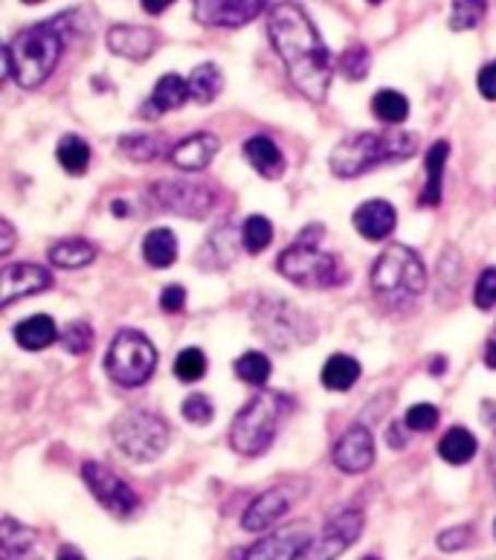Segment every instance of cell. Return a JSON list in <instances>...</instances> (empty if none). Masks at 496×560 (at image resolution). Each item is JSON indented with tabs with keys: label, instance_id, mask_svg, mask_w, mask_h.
Wrapping results in <instances>:
<instances>
[{
	"label": "cell",
	"instance_id": "21",
	"mask_svg": "<svg viewBox=\"0 0 496 560\" xmlns=\"http://www.w3.org/2000/svg\"><path fill=\"white\" fill-rule=\"evenodd\" d=\"M186 100H192V96H189V82L180 79L177 73H166L161 82L154 84L152 96H149V102L143 105V117L145 119L163 117V114H168V110L186 105Z\"/></svg>",
	"mask_w": 496,
	"mask_h": 560
},
{
	"label": "cell",
	"instance_id": "25",
	"mask_svg": "<svg viewBox=\"0 0 496 560\" xmlns=\"http://www.w3.org/2000/svg\"><path fill=\"white\" fill-rule=\"evenodd\" d=\"M320 381L326 389L331 393H345V389H352L357 381H361V363L349 354H331L326 363H322Z\"/></svg>",
	"mask_w": 496,
	"mask_h": 560
},
{
	"label": "cell",
	"instance_id": "53",
	"mask_svg": "<svg viewBox=\"0 0 496 560\" xmlns=\"http://www.w3.org/2000/svg\"><path fill=\"white\" fill-rule=\"evenodd\" d=\"M59 560H87L82 552H79L76 546H61L59 549Z\"/></svg>",
	"mask_w": 496,
	"mask_h": 560
},
{
	"label": "cell",
	"instance_id": "51",
	"mask_svg": "<svg viewBox=\"0 0 496 560\" xmlns=\"http://www.w3.org/2000/svg\"><path fill=\"white\" fill-rule=\"evenodd\" d=\"M482 419L496 433V401H482Z\"/></svg>",
	"mask_w": 496,
	"mask_h": 560
},
{
	"label": "cell",
	"instance_id": "5",
	"mask_svg": "<svg viewBox=\"0 0 496 560\" xmlns=\"http://www.w3.org/2000/svg\"><path fill=\"white\" fill-rule=\"evenodd\" d=\"M369 282L371 291L378 293L380 300L404 305V302H413L415 296L424 293L427 270H424L418 253L410 250L406 244H389L371 265Z\"/></svg>",
	"mask_w": 496,
	"mask_h": 560
},
{
	"label": "cell",
	"instance_id": "17",
	"mask_svg": "<svg viewBox=\"0 0 496 560\" xmlns=\"http://www.w3.org/2000/svg\"><path fill=\"white\" fill-rule=\"evenodd\" d=\"M157 44H161V35L149 26L117 24L108 33V50L128 61H145L157 50Z\"/></svg>",
	"mask_w": 496,
	"mask_h": 560
},
{
	"label": "cell",
	"instance_id": "22",
	"mask_svg": "<svg viewBox=\"0 0 496 560\" xmlns=\"http://www.w3.org/2000/svg\"><path fill=\"white\" fill-rule=\"evenodd\" d=\"M245 158L264 180H279L285 175V158L270 137L256 135L245 142Z\"/></svg>",
	"mask_w": 496,
	"mask_h": 560
},
{
	"label": "cell",
	"instance_id": "18",
	"mask_svg": "<svg viewBox=\"0 0 496 560\" xmlns=\"http://www.w3.org/2000/svg\"><path fill=\"white\" fill-rule=\"evenodd\" d=\"M287 509H291V497H287L285 488H270L247 505V511L241 514V528L245 532H268L285 517Z\"/></svg>",
	"mask_w": 496,
	"mask_h": 560
},
{
	"label": "cell",
	"instance_id": "38",
	"mask_svg": "<svg viewBox=\"0 0 496 560\" xmlns=\"http://www.w3.org/2000/svg\"><path fill=\"white\" fill-rule=\"evenodd\" d=\"M336 68H340V73H343L345 79L361 82V79H366V73H369L371 68V52L366 50V44H352L349 50H343L340 61H336Z\"/></svg>",
	"mask_w": 496,
	"mask_h": 560
},
{
	"label": "cell",
	"instance_id": "37",
	"mask_svg": "<svg viewBox=\"0 0 496 560\" xmlns=\"http://www.w3.org/2000/svg\"><path fill=\"white\" fill-rule=\"evenodd\" d=\"M270 242H273V224L264 215H250L241 224V244L247 253L268 250Z\"/></svg>",
	"mask_w": 496,
	"mask_h": 560
},
{
	"label": "cell",
	"instance_id": "52",
	"mask_svg": "<svg viewBox=\"0 0 496 560\" xmlns=\"http://www.w3.org/2000/svg\"><path fill=\"white\" fill-rule=\"evenodd\" d=\"M485 366L494 369L496 372V335L491 337L488 343H485Z\"/></svg>",
	"mask_w": 496,
	"mask_h": 560
},
{
	"label": "cell",
	"instance_id": "8",
	"mask_svg": "<svg viewBox=\"0 0 496 560\" xmlns=\"http://www.w3.org/2000/svg\"><path fill=\"white\" fill-rule=\"evenodd\" d=\"M105 366H108V375L114 384L134 389V386H143L154 375L157 349H154L149 337L134 331V328H122L110 343Z\"/></svg>",
	"mask_w": 496,
	"mask_h": 560
},
{
	"label": "cell",
	"instance_id": "14",
	"mask_svg": "<svg viewBox=\"0 0 496 560\" xmlns=\"http://www.w3.org/2000/svg\"><path fill=\"white\" fill-rule=\"evenodd\" d=\"M0 279H3V284H0V308H9L12 302L47 291L52 284L50 273L38 268V265H29V261L7 265L0 270Z\"/></svg>",
	"mask_w": 496,
	"mask_h": 560
},
{
	"label": "cell",
	"instance_id": "30",
	"mask_svg": "<svg viewBox=\"0 0 496 560\" xmlns=\"http://www.w3.org/2000/svg\"><path fill=\"white\" fill-rule=\"evenodd\" d=\"M96 259V247L91 242H84V238H64V242L52 244L50 250V261L56 268L73 270V268H84V265H91Z\"/></svg>",
	"mask_w": 496,
	"mask_h": 560
},
{
	"label": "cell",
	"instance_id": "42",
	"mask_svg": "<svg viewBox=\"0 0 496 560\" xmlns=\"http://www.w3.org/2000/svg\"><path fill=\"white\" fill-rule=\"evenodd\" d=\"M404 424L413 430V433H429V430H436L438 424V410L433 404H415L406 410Z\"/></svg>",
	"mask_w": 496,
	"mask_h": 560
},
{
	"label": "cell",
	"instance_id": "12",
	"mask_svg": "<svg viewBox=\"0 0 496 560\" xmlns=\"http://www.w3.org/2000/svg\"><path fill=\"white\" fill-rule=\"evenodd\" d=\"M270 0H194V18L203 26L236 30L261 15Z\"/></svg>",
	"mask_w": 496,
	"mask_h": 560
},
{
	"label": "cell",
	"instance_id": "36",
	"mask_svg": "<svg viewBox=\"0 0 496 560\" xmlns=\"http://www.w3.org/2000/svg\"><path fill=\"white\" fill-rule=\"evenodd\" d=\"M488 15V0H453V12H450V26L456 33L464 30H476L482 18Z\"/></svg>",
	"mask_w": 496,
	"mask_h": 560
},
{
	"label": "cell",
	"instance_id": "55",
	"mask_svg": "<svg viewBox=\"0 0 496 560\" xmlns=\"http://www.w3.org/2000/svg\"><path fill=\"white\" fill-rule=\"evenodd\" d=\"M110 212H114V215H126V201H114V207H110Z\"/></svg>",
	"mask_w": 496,
	"mask_h": 560
},
{
	"label": "cell",
	"instance_id": "6",
	"mask_svg": "<svg viewBox=\"0 0 496 560\" xmlns=\"http://www.w3.org/2000/svg\"><path fill=\"white\" fill-rule=\"evenodd\" d=\"M320 235V226L311 224V230L299 235V242L282 250L276 268L287 282L299 284V288H334V284L343 282L345 270L340 268L336 256L320 250V244H317Z\"/></svg>",
	"mask_w": 496,
	"mask_h": 560
},
{
	"label": "cell",
	"instance_id": "40",
	"mask_svg": "<svg viewBox=\"0 0 496 560\" xmlns=\"http://www.w3.org/2000/svg\"><path fill=\"white\" fill-rule=\"evenodd\" d=\"M61 343L70 354H87L93 346V328L87 319H73L68 323V328L61 331Z\"/></svg>",
	"mask_w": 496,
	"mask_h": 560
},
{
	"label": "cell",
	"instance_id": "39",
	"mask_svg": "<svg viewBox=\"0 0 496 560\" xmlns=\"http://www.w3.org/2000/svg\"><path fill=\"white\" fill-rule=\"evenodd\" d=\"M175 375L184 384H194L206 375V354L201 349H184L175 360Z\"/></svg>",
	"mask_w": 496,
	"mask_h": 560
},
{
	"label": "cell",
	"instance_id": "13",
	"mask_svg": "<svg viewBox=\"0 0 496 560\" xmlns=\"http://www.w3.org/2000/svg\"><path fill=\"white\" fill-rule=\"evenodd\" d=\"M311 540V532L305 526H285L252 544L241 560H299Z\"/></svg>",
	"mask_w": 496,
	"mask_h": 560
},
{
	"label": "cell",
	"instance_id": "16",
	"mask_svg": "<svg viewBox=\"0 0 496 560\" xmlns=\"http://www.w3.org/2000/svg\"><path fill=\"white\" fill-rule=\"evenodd\" d=\"M256 326L273 340V346H287L303 335V317L285 302H264L261 311H256Z\"/></svg>",
	"mask_w": 496,
	"mask_h": 560
},
{
	"label": "cell",
	"instance_id": "46",
	"mask_svg": "<svg viewBox=\"0 0 496 560\" xmlns=\"http://www.w3.org/2000/svg\"><path fill=\"white\" fill-rule=\"evenodd\" d=\"M161 308L168 314H180L186 308V291L180 284H168L161 291Z\"/></svg>",
	"mask_w": 496,
	"mask_h": 560
},
{
	"label": "cell",
	"instance_id": "35",
	"mask_svg": "<svg viewBox=\"0 0 496 560\" xmlns=\"http://www.w3.org/2000/svg\"><path fill=\"white\" fill-rule=\"evenodd\" d=\"M238 381H245L250 386H264L270 381V360L261 351H245L236 360Z\"/></svg>",
	"mask_w": 496,
	"mask_h": 560
},
{
	"label": "cell",
	"instance_id": "23",
	"mask_svg": "<svg viewBox=\"0 0 496 560\" xmlns=\"http://www.w3.org/2000/svg\"><path fill=\"white\" fill-rule=\"evenodd\" d=\"M447 154H450V142L438 140L429 145L427 160H424V166H427V184H424V189H421L418 195L421 207H438V203H441V184H445Z\"/></svg>",
	"mask_w": 496,
	"mask_h": 560
},
{
	"label": "cell",
	"instance_id": "50",
	"mask_svg": "<svg viewBox=\"0 0 496 560\" xmlns=\"http://www.w3.org/2000/svg\"><path fill=\"white\" fill-rule=\"evenodd\" d=\"M172 3H175V0H143V9L149 15H161V12H166Z\"/></svg>",
	"mask_w": 496,
	"mask_h": 560
},
{
	"label": "cell",
	"instance_id": "32",
	"mask_svg": "<svg viewBox=\"0 0 496 560\" xmlns=\"http://www.w3.org/2000/svg\"><path fill=\"white\" fill-rule=\"evenodd\" d=\"M56 158H59L64 172H70V175H84L87 166H91V145L79 135H64L59 140Z\"/></svg>",
	"mask_w": 496,
	"mask_h": 560
},
{
	"label": "cell",
	"instance_id": "15",
	"mask_svg": "<svg viewBox=\"0 0 496 560\" xmlns=\"http://www.w3.org/2000/svg\"><path fill=\"white\" fill-rule=\"evenodd\" d=\"M331 459H334V465L343 474H363V470H369L371 462H375V439H371L369 427H349L340 435V442L334 444Z\"/></svg>",
	"mask_w": 496,
	"mask_h": 560
},
{
	"label": "cell",
	"instance_id": "49",
	"mask_svg": "<svg viewBox=\"0 0 496 560\" xmlns=\"http://www.w3.org/2000/svg\"><path fill=\"white\" fill-rule=\"evenodd\" d=\"M12 247H15V230H12V224L3 218V221H0V256L12 253Z\"/></svg>",
	"mask_w": 496,
	"mask_h": 560
},
{
	"label": "cell",
	"instance_id": "29",
	"mask_svg": "<svg viewBox=\"0 0 496 560\" xmlns=\"http://www.w3.org/2000/svg\"><path fill=\"white\" fill-rule=\"evenodd\" d=\"M143 259L152 265V268H172L177 261V238L172 230L166 226H157L152 233L145 235L143 242Z\"/></svg>",
	"mask_w": 496,
	"mask_h": 560
},
{
	"label": "cell",
	"instance_id": "3",
	"mask_svg": "<svg viewBox=\"0 0 496 560\" xmlns=\"http://www.w3.org/2000/svg\"><path fill=\"white\" fill-rule=\"evenodd\" d=\"M415 151H418V137L410 135V131H392V135L361 131V135L336 142L329 158V166L336 177L352 180V177L366 175V172L383 166V163L410 160Z\"/></svg>",
	"mask_w": 496,
	"mask_h": 560
},
{
	"label": "cell",
	"instance_id": "34",
	"mask_svg": "<svg viewBox=\"0 0 496 560\" xmlns=\"http://www.w3.org/2000/svg\"><path fill=\"white\" fill-rule=\"evenodd\" d=\"M436 270H438V302H441V296H453L464 279V265L459 250H456V247H447V250L438 256Z\"/></svg>",
	"mask_w": 496,
	"mask_h": 560
},
{
	"label": "cell",
	"instance_id": "31",
	"mask_svg": "<svg viewBox=\"0 0 496 560\" xmlns=\"http://www.w3.org/2000/svg\"><path fill=\"white\" fill-rule=\"evenodd\" d=\"M221 88H224V75L215 65H201L194 68L189 75V96H192L198 105H210V102L219 100Z\"/></svg>",
	"mask_w": 496,
	"mask_h": 560
},
{
	"label": "cell",
	"instance_id": "11",
	"mask_svg": "<svg viewBox=\"0 0 496 560\" xmlns=\"http://www.w3.org/2000/svg\"><path fill=\"white\" fill-rule=\"evenodd\" d=\"M363 535V514L357 509L336 511L320 537H314L299 560H336Z\"/></svg>",
	"mask_w": 496,
	"mask_h": 560
},
{
	"label": "cell",
	"instance_id": "20",
	"mask_svg": "<svg viewBox=\"0 0 496 560\" xmlns=\"http://www.w3.org/2000/svg\"><path fill=\"white\" fill-rule=\"evenodd\" d=\"M221 142L215 135H206V131H198V135H189L186 140H180L172 149L168 160L172 166L184 168V172H201L212 163V158L219 154Z\"/></svg>",
	"mask_w": 496,
	"mask_h": 560
},
{
	"label": "cell",
	"instance_id": "19",
	"mask_svg": "<svg viewBox=\"0 0 496 560\" xmlns=\"http://www.w3.org/2000/svg\"><path fill=\"white\" fill-rule=\"evenodd\" d=\"M354 230L369 238V242H383L389 235L395 233L398 212L395 207L383 198H371V201H363L357 210H354Z\"/></svg>",
	"mask_w": 496,
	"mask_h": 560
},
{
	"label": "cell",
	"instance_id": "58",
	"mask_svg": "<svg viewBox=\"0 0 496 560\" xmlns=\"http://www.w3.org/2000/svg\"><path fill=\"white\" fill-rule=\"evenodd\" d=\"M369 3H383V0H369Z\"/></svg>",
	"mask_w": 496,
	"mask_h": 560
},
{
	"label": "cell",
	"instance_id": "2",
	"mask_svg": "<svg viewBox=\"0 0 496 560\" xmlns=\"http://www.w3.org/2000/svg\"><path fill=\"white\" fill-rule=\"evenodd\" d=\"M64 52L59 21L26 26L3 47V79H15L21 88H42L52 75Z\"/></svg>",
	"mask_w": 496,
	"mask_h": 560
},
{
	"label": "cell",
	"instance_id": "1",
	"mask_svg": "<svg viewBox=\"0 0 496 560\" xmlns=\"http://www.w3.org/2000/svg\"><path fill=\"white\" fill-rule=\"evenodd\" d=\"M268 33L296 91L311 102L326 100L334 61L308 12L294 0H282L270 9Z\"/></svg>",
	"mask_w": 496,
	"mask_h": 560
},
{
	"label": "cell",
	"instance_id": "10",
	"mask_svg": "<svg viewBox=\"0 0 496 560\" xmlns=\"http://www.w3.org/2000/svg\"><path fill=\"white\" fill-rule=\"evenodd\" d=\"M84 486L91 488V493L99 500V505L117 517H131L137 509H140V497L134 493V488L128 486L126 479H119L117 474L99 462H84L82 468Z\"/></svg>",
	"mask_w": 496,
	"mask_h": 560
},
{
	"label": "cell",
	"instance_id": "28",
	"mask_svg": "<svg viewBox=\"0 0 496 560\" xmlns=\"http://www.w3.org/2000/svg\"><path fill=\"white\" fill-rule=\"evenodd\" d=\"M33 528L21 526L17 520L3 517L0 523V560H15L33 552Z\"/></svg>",
	"mask_w": 496,
	"mask_h": 560
},
{
	"label": "cell",
	"instance_id": "24",
	"mask_svg": "<svg viewBox=\"0 0 496 560\" xmlns=\"http://www.w3.org/2000/svg\"><path fill=\"white\" fill-rule=\"evenodd\" d=\"M56 337H59V326H56V319L50 314H35V317L15 326L17 346L26 351L47 349V346L56 343Z\"/></svg>",
	"mask_w": 496,
	"mask_h": 560
},
{
	"label": "cell",
	"instance_id": "54",
	"mask_svg": "<svg viewBox=\"0 0 496 560\" xmlns=\"http://www.w3.org/2000/svg\"><path fill=\"white\" fill-rule=\"evenodd\" d=\"M447 369V358H441V360H433V366H429V372H433V375H438V372H445Z\"/></svg>",
	"mask_w": 496,
	"mask_h": 560
},
{
	"label": "cell",
	"instance_id": "48",
	"mask_svg": "<svg viewBox=\"0 0 496 560\" xmlns=\"http://www.w3.org/2000/svg\"><path fill=\"white\" fill-rule=\"evenodd\" d=\"M406 430H410V427L401 424V421H395V424L389 427V435H387L389 447H395V451H404L406 442H410V435H404Z\"/></svg>",
	"mask_w": 496,
	"mask_h": 560
},
{
	"label": "cell",
	"instance_id": "27",
	"mask_svg": "<svg viewBox=\"0 0 496 560\" xmlns=\"http://www.w3.org/2000/svg\"><path fill=\"white\" fill-rule=\"evenodd\" d=\"M175 145H168L161 135H126L119 140V151L134 163H152L157 158H168Z\"/></svg>",
	"mask_w": 496,
	"mask_h": 560
},
{
	"label": "cell",
	"instance_id": "9",
	"mask_svg": "<svg viewBox=\"0 0 496 560\" xmlns=\"http://www.w3.org/2000/svg\"><path fill=\"white\" fill-rule=\"evenodd\" d=\"M152 198L161 210L180 218H206L219 201V192L201 180H161L152 186Z\"/></svg>",
	"mask_w": 496,
	"mask_h": 560
},
{
	"label": "cell",
	"instance_id": "43",
	"mask_svg": "<svg viewBox=\"0 0 496 560\" xmlns=\"http://www.w3.org/2000/svg\"><path fill=\"white\" fill-rule=\"evenodd\" d=\"M229 224H221L215 233L206 238V253H210V265H212V256H219V253H224V259H227V265L233 259H236V233H229L227 230Z\"/></svg>",
	"mask_w": 496,
	"mask_h": 560
},
{
	"label": "cell",
	"instance_id": "56",
	"mask_svg": "<svg viewBox=\"0 0 496 560\" xmlns=\"http://www.w3.org/2000/svg\"><path fill=\"white\" fill-rule=\"evenodd\" d=\"M491 468H494V477H496V447H494V462H491Z\"/></svg>",
	"mask_w": 496,
	"mask_h": 560
},
{
	"label": "cell",
	"instance_id": "33",
	"mask_svg": "<svg viewBox=\"0 0 496 560\" xmlns=\"http://www.w3.org/2000/svg\"><path fill=\"white\" fill-rule=\"evenodd\" d=\"M371 110H375V117H378L380 122H387V126H401V122L410 117V102H406L404 93L383 88V91L375 93Z\"/></svg>",
	"mask_w": 496,
	"mask_h": 560
},
{
	"label": "cell",
	"instance_id": "4",
	"mask_svg": "<svg viewBox=\"0 0 496 560\" xmlns=\"http://www.w3.org/2000/svg\"><path fill=\"white\" fill-rule=\"evenodd\" d=\"M294 407V401L282 393H273V389H261L256 398L238 410V416L229 424V444L233 451L241 453V456H261L268 451L273 439H276V430L285 419V412Z\"/></svg>",
	"mask_w": 496,
	"mask_h": 560
},
{
	"label": "cell",
	"instance_id": "41",
	"mask_svg": "<svg viewBox=\"0 0 496 560\" xmlns=\"http://www.w3.org/2000/svg\"><path fill=\"white\" fill-rule=\"evenodd\" d=\"M180 416H184V419L194 427L210 424V421L215 419V404H212L206 395L192 393L184 404H180Z\"/></svg>",
	"mask_w": 496,
	"mask_h": 560
},
{
	"label": "cell",
	"instance_id": "47",
	"mask_svg": "<svg viewBox=\"0 0 496 560\" xmlns=\"http://www.w3.org/2000/svg\"><path fill=\"white\" fill-rule=\"evenodd\" d=\"M476 84H480V93L485 96V100L496 102V61H488V65L480 70Z\"/></svg>",
	"mask_w": 496,
	"mask_h": 560
},
{
	"label": "cell",
	"instance_id": "44",
	"mask_svg": "<svg viewBox=\"0 0 496 560\" xmlns=\"http://www.w3.org/2000/svg\"><path fill=\"white\" fill-rule=\"evenodd\" d=\"M436 544L441 552H462L473 544V526H453L445 528L441 535L436 537Z\"/></svg>",
	"mask_w": 496,
	"mask_h": 560
},
{
	"label": "cell",
	"instance_id": "59",
	"mask_svg": "<svg viewBox=\"0 0 496 560\" xmlns=\"http://www.w3.org/2000/svg\"><path fill=\"white\" fill-rule=\"evenodd\" d=\"M361 560H378V558H371V555H369V558H361Z\"/></svg>",
	"mask_w": 496,
	"mask_h": 560
},
{
	"label": "cell",
	"instance_id": "57",
	"mask_svg": "<svg viewBox=\"0 0 496 560\" xmlns=\"http://www.w3.org/2000/svg\"><path fill=\"white\" fill-rule=\"evenodd\" d=\"M24 3H42V0H24Z\"/></svg>",
	"mask_w": 496,
	"mask_h": 560
},
{
	"label": "cell",
	"instance_id": "60",
	"mask_svg": "<svg viewBox=\"0 0 496 560\" xmlns=\"http://www.w3.org/2000/svg\"><path fill=\"white\" fill-rule=\"evenodd\" d=\"M494 537H496V520H494Z\"/></svg>",
	"mask_w": 496,
	"mask_h": 560
},
{
	"label": "cell",
	"instance_id": "7",
	"mask_svg": "<svg viewBox=\"0 0 496 560\" xmlns=\"http://www.w3.org/2000/svg\"><path fill=\"white\" fill-rule=\"evenodd\" d=\"M114 444L131 462L161 459L168 447V424L149 410H128L110 424Z\"/></svg>",
	"mask_w": 496,
	"mask_h": 560
},
{
	"label": "cell",
	"instance_id": "26",
	"mask_svg": "<svg viewBox=\"0 0 496 560\" xmlns=\"http://www.w3.org/2000/svg\"><path fill=\"white\" fill-rule=\"evenodd\" d=\"M480 451V442H476V435L471 430H464V427H450L445 435H441V442H438V456L447 462V465H468V462L476 456Z\"/></svg>",
	"mask_w": 496,
	"mask_h": 560
},
{
	"label": "cell",
	"instance_id": "45",
	"mask_svg": "<svg viewBox=\"0 0 496 560\" xmlns=\"http://www.w3.org/2000/svg\"><path fill=\"white\" fill-rule=\"evenodd\" d=\"M473 302L480 311H491L496 305V268L482 270L476 291H473Z\"/></svg>",
	"mask_w": 496,
	"mask_h": 560
}]
</instances>
